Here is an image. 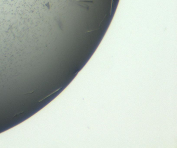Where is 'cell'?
Masks as SVG:
<instances>
[{
    "label": "cell",
    "instance_id": "1",
    "mask_svg": "<svg viewBox=\"0 0 177 148\" xmlns=\"http://www.w3.org/2000/svg\"><path fill=\"white\" fill-rule=\"evenodd\" d=\"M77 2V4L85 8H89L93 4L92 2L90 1H78Z\"/></svg>",
    "mask_w": 177,
    "mask_h": 148
}]
</instances>
